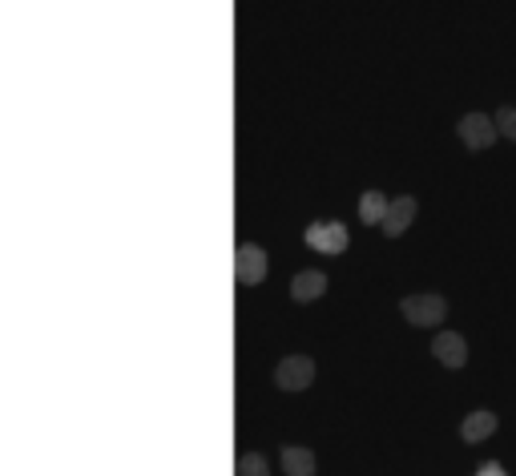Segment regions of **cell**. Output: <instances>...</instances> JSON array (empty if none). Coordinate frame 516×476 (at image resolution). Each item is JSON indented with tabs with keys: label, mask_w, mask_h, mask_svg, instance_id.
Returning <instances> with one entry per match:
<instances>
[{
	"label": "cell",
	"mask_w": 516,
	"mask_h": 476,
	"mask_svg": "<svg viewBox=\"0 0 516 476\" xmlns=\"http://www.w3.org/2000/svg\"><path fill=\"white\" fill-rule=\"evenodd\" d=\"M456 138L468 146L472 154H484V150H492V141L500 138V130H496V117H488V114H464L460 122H456Z\"/></svg>",
	"instance_id": "6da1fadb"
},
{
	"label": "cell",
	"mask_w": 516,
	"mask_h": 476,
	"mask_svg": "<svg viewBox=\"0 0 516 476\" xmlns=\"http://www.w3.org/2000/svg\"><path fill=\"white\" fill-rule=\"evenodd\" d=\"M400 315L408 319L411 327H436L440 319L448 315V303H444V295H403Z\"/></svg>",
	"instance_id": "7a4b0ae2"
},
{
	"label": "cell",
	"mask_w": 516,
	"mask_h": 476,
	"mask_svg": "<svg viewBox=\"0 0 516 476\" xmlns=\"http://www.w3.org/2000/svg\"><path fill=\"white\" fill-rule=\"evenodd\" d=\"M303 238H306V247L319 250V255H343L351 234H347V226H343V222L323 218V222H311V226L303 230Z\"/></svg>",
	"instance_id": "3957f363"
},
{
	"label": "cell",
	"mask_w": 516,
	"mask_h": 476,
	"mask_svg": "<svg viewBox=\"0 0 516 476\" xmlns=\"http://www.w3.org/2000/svg\"><path fill=\"white\" fill-rule=\"evenodd\" d=\"M266 271H271L266 250L254 247V242H238V250H234V279H238V287H258V282L266 279Z\"/></svg>",
	"instance_id": "277c9868"
},
{
	"label": "cell",
	"mask_w": 516,
	"mask_h": 476,
	"mask_svg": "<svg viewBox=\"0 0 516 476\" xmlns=\"http://www.w3.org/2000/svg\"><path fill=\"white\" fill-rule=\"evenodd\" d=\"M311 379H315V360L311 355H287L274 368V384L282 392H303V388H311Z\"/></svg>",
	"instance_id": "5b68a950"
},
{
	"label": "cell",
	"mask_w": 516,
	"mask_h": 476,
	"mask_svg": "<svg viewBox=\"0 0 516 476\" xmlns=\"http://www.w3.org/2000/svg\"><path fill=\"white\" fill-rule=\"evenodd\" d=\"M496 412H488V408H476V412H468L464 416V424H460V440L464 444H484L492 432H496Z\"/></svg>",
	"instance_id": "8992f818"
},
{
	"label": "cell",
	"mask_w": 516,
	"mask_h": 476,
	"mask_svg": "<svg viewBox=\"0 0 516 476\" xmlns=\"http://www.w3.org/2000/svg\"><path fill=\"white\" fill-rule=\"evenodd\" d=\"M432 355H436L444 368H464V363H468V344H464V336H456V331H440V336L432 339Z\"/></svg>",
	"instance_id": "52a82bcc"
},
{
	"label": "cell",
	"mask_w": 516,
	"mask_h": 476,
	"mask_svg": "<svg viewBox=\"0 0 516 476\" xmlns=\"http://www.w3.org/2000/svg\"><path fill=\"white\" fill-rule=\"evenodd\" d=\"M327 295V274L323 271H298L290 279V299L295 303H315Z\"/></svg>",
	"instance_id": "ba28073f"
},
{
	"label": "cell",
	"mask_w": 516,
	"mask_h": 476,
	"mask_svg": "<svg viewBox=\"0 0 516 476\" xmlns=\"http://www.w3.org/2000/svg\"><path fill=\"white\" fill-rule=\"evenodd\" d=\"M411 218H416V198H411V194L392 198V206H387V218H384V234L387 238H400L403 230L411 226Z\"/></svg>",
	"instance_id": "9c48e42d"
},
{
	"label": "cell",
	"mask_w": 516,
	"mask_h": 476,
	"mask_svg": "<svg viewBox=\"0 0 516 476\" xmlns=\"http://www.w3.org/2000/svg\"><path fill=\"white\" fill-rule=\"evenodd\" d=\"M315 452L303 448V444H287L282 448V472L287 476H315Z\"/></svg>",
	"instance_id": "30bf717a"
},
{
	"label": "cell",
	"mask_w": 516,
	"mask_h": 476,
	"mask_svg": "<svg viewBox=\"0 0 516 476\" xmlns=\"http://www.w3.org/2000/svg\"><path fill=\"white\" fill-rule=\"evenodd\" d=\"M387 206H392V202H387L379 190H363V198H359V218L368 222V226H384Z\"/></svg>",
	"instance_id": "8fae6325"
},
{
	"label": "cell",
	"mask_w": 516,
	"mask_h": 476,
	"mask_svg": "<svg viewBox=\"0 0 516 476\" xmlns=\"http://www.w3.org/2000/svg\"><path fill=\"white\" fill-rule=\"evenodd\" d=\"M238 476H271V464L258 452H242L238 456Z\"/></svg>",
	"instance_id": "7c38bea8"
},
{
	"label": "cell",
	"mask_w": 516,
	"mask_h": 476,
	"mask_svg": "<svg viewBox=\"0 0 516 476\" xmlns=\"http://www.w3.org/2000/svg\"><path fill=\"white\" fill-rule=\"evenodd\" d=\"M492 117H496V130L504 133V138H512V141H516V106H500Z\"/></svg>",
	"instance_id": "4fadbf2b"
},
{
	"label": "cell",
	"mask_w": 516,
	"mask_h": 476,
	"mask_svg": "<svg viewBox=\"0 0 516 476\" xmlns=\"http://www.w3.org/2000/svg\"><path fill=\"white\" fill-rule=\"evenodd\" d=\"M476 476H504V468H500L496 460H492V464H484V468H480V472H476Z\"/></svg>",
	"instance_id": "5bb4252c"
}]
</instances>
